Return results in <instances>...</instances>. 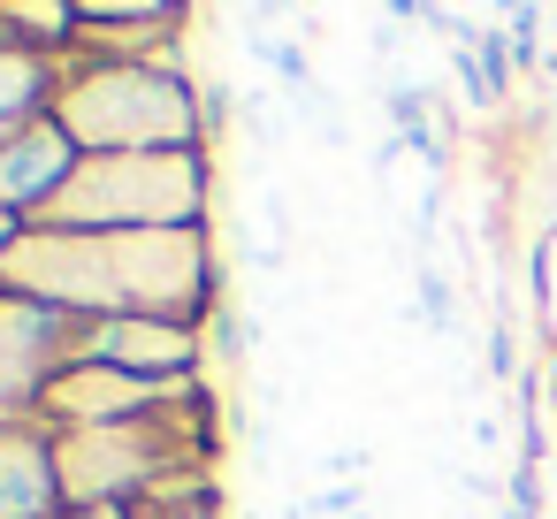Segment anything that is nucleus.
Returning <instances> with one entry per match:
<instances>
[{
  "label": "nucleus",
  "instance_id": "f257e3e1",
  "mask_svg": "<svg viewBox=\"0 0 557 519\" xmlns=\"http://www.w3.org/2000/svg\"><path fill=\"white\" fill-rule=\"evenodd\" d=\"M0 291L47 298L85 321L153 313V321L199 329V313H222L207 230H39L32 222L0 260Z\"/></svg>",
  "mask_w": 557,
  "mask_h": 519
},
{
  "label": "nucleus",
  "instance_id": "f03ea898",
  "mask_svg": "<svg viewBox=\"0 0 557 519\" xmlns=\"http://www.w3.org/2000/svg\"><path fill=\"white\" fill-rule=\"evenodd\" d=\"M54 123L77 153H199L207 146V100L169 62H62Z\"/></svg>",
  "mask_w": 557,
  "mask_h": 519
},
{
  "label": "nucleus",
  "instance_id": "7ed1b4c3",
  "mask_svg": "<svg viewBox=\"0 0 557 519\" xmlns=\"http://www.w3.org/2000/svg\"><path fill=\"white\" fill-rule=\"evenodd\" d=\"M207 146L199 153H85L39 230H207ZM32 230V222H24Z\"/></svg>",
  "mask_w": 557,
  "mask_h": 519
},
{
  "label": "nucleus",
  "instance_id": "20e7f679",
  "mask_svg": "<svg viewBox=\"0 0 557 519\" xmlns=\"http://www.w3.org/2000/svg\"><path fill=\"white\" fill-rule=\"evenodd\" d=\"M85 359V313L0 291V420H32L62 367Z\"/></svg>",
  "mask_w": 557,
  "mask_h": 519
},
{
  "label": "nucleus",
  "instance_id": "39448f33",
  "mask_svg": "<svg viewBox=\"0 0 557 519\" xmlns=\"http://www.w3.org/2000/svg\"><path fill=\"white\" fill-rule=\"evenodd\" d=\"M85 359L115 367V374H138V382H161V390H184L207 374V344L191 321H153V313H108V321H85Z\"/></svg>",
  "mask_w": 557,
  "mask_h": 519
},
{
  "label": "nucleus",
  "instance_id": "423d86ee",
  "mask_svg": "<svg viewBox=\"0 0 557 519\" xmlns=\"http://www.w3.org/2000/svg\"><path fill=\"white\" fill-rule=\"evenodd\" d=\"M85 153L70 146V131L47 115V123H24L0 138V214H16V222H39L54 207V191L70 184Z\"/></svg>",
  "mask_w": 557,
  "mask_h": 519
},
{
  "label": "nucleus",
  "instance_id": "0eeeda50",
  "mask_svg": "<svg viewBox=\"0 0 557 519\" xmlns=\"http://www.w3.org/2000/svg\"><path fill=\"white\" fill-rule=\"evenodd\" d=\"M54 511H70L62 458H54V428L0 420V519H54Z\"/></svg>",
  "mask_w": 557,
  "mask_h": 519
},
{
  "label": "nucleus",
  "instance_id": "6e6552de",
  "mask_svg": "<svg viewBox=\"0 0 557 519\" xmlns=\"http://www.w3.org/2000/svg\"><path fill=\"white\" fill-rule=\"evenodd\" d=\"M54 92H62V62L54 54L0 47V138L24 131V123H47L54 115Z\"/></svg>",
  "mask_w": 557,
  "mask_h": 519
},
{
  "label": "nucleus",
  "instance_id": "1a4fd4ad",
  "mask_svg": "<svg viewBox=\"0 0 557 519\" xmlns=\"http://www.w3.org/2000/svg\"><path fill=\"white\" fill-rule=\"evenodd\" d=\"M85 32L77 0H0V39L9 47H39V54H70Z\"/></svg>",
  "mask_w": 557,
  "mask_h": 519
},
{
  "label": "nucleus",
  "instance_id": "9d476101",
  "mask_svg": "<svg viewBox=\"0 0 557 519\" xmlns=\"http://www.w3.org/2000/svg\"><path fill=\"white\" fill-rule=\"evenodd\" d=\"M85 32H131V24H184L191 0H77Z\"/></svg>",
  "mask_w": 557,
  "mask_h": 519
},
{
  "label": "nucleus",
  "instance_id": "9b49d317",
  "mask_svg": "<svg viewBox=\"0 0 557 519\" xmlns=\"http://www.w3.org/2000/svg\"><path fill=\"white\" fill-rule=\"evenodd\" d=\"M131 519H222V489L214 481H184V489H161V496L131 504Z\"/></svg>",
  "mask_w": 557,
  "mask_h": 519
},
{
  "label": "nucleus",
  "instance_id": "f8f14e48",
  "mask_svg": "<svg viewBox=\"0 0 557 519\" xmlns=\"http://www.w3.org/2000/svg\"><path fill=\"white\" fill-rule=\"evenodd\" d=\"M237 123H245V146H252L260 161H275V153H283V115H275V100H268V92H237Z\"/></svg>",
  "mask_w": 557,
  "mask_h": 519
},
{
  "label": "nucleus",
  "instance_id": "ddd939ff",
  "mask_svg": "<svg viewBox=\"0 0 557 519\" xmlns=\"http://www.w3.org/2000/svg\"><path fill=\"white\" fill-rule=\"evenodd\" d=\"M466 443H473V450H481V458H496V450H504V420H496V412H488V405H481V412H473V420H466Z\"/></svg>",
  "mask_w": 557,
  "mask_h": 519
},
{
  "label": "nucleus",
  "instance_id": "4468645a",
  "mask_svg": "<svg viewBox=\"0 0 557 519\" xmlns=\"http://www.w3.org/2000/svg\"><path fill=\"white\" fill-rule=\"evenodd\" d=\"M16 237H24V222H16V214H0V260H9V245H16Z\"/></svg>",
  "mask_w": 557,
  "mask_h": 519
},
{
  "label": "nucleus",
  "instance_id": "2eb2a0df",
  "mask_svg": "<svg viewBox=\"0 0 557 519\" xmlns=\"http://www.w3.org/2000/svg\"><path fill=\"white\" fill-rule=\"evenodd\" d=\"M54 519H131V511H85V504H70V511H54Z\"/></svg>",
  "mask_w": 557,
  "mask_h": 519
}]
</instances>
